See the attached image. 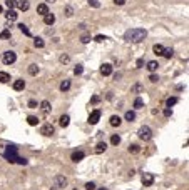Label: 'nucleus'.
Returning a JSON list of instances; mask_svg holds the SVG:
<instances>
[{
    "label": "nucleus",
    "instance_id": "f257e3e1",
    "mask_svg": "<svg viewBox=\"0 0 189 190\" xmlns=\"http://www.w3.org/2000/svg\"><path fill=\"white\" fill-rule=\"evenodd\" d=\"M2 155L7 162L10 163H20V165H27V158H23L18 155V150L15 145H5L2 147Z\"/></svg>",
    "mask_w": 189,
    "mask_h": 190
},
{
    "label": "nucleus",
    "instance_id": "f03ea898",
    "mask_svg": "<svg viewBox=\"0 0 189 190\" xmlns=\"http://www.w3.org/2000/svg\"><path fill=\"white\" fill-rule=\"evenodd\" d=\"M146 37H147V32L144 30V28H130V30H127L125 35H124V38L127 42H134V43L142 42Z\"/></svg>",
    "mask_w": 189,
    "mask_h": 190
},
{
    "label": "nucleus",
    "instance_id": "7ed1b4c3",
    "mask_svg": "<svg viewBox=\"0 0 189 190\" xmlns=\"http://www.w3.org/2000/svg\"><path fill=\"white\" fill-rule=\"evenodd\" d=\"M139 139L144 140V142L151 140V139H152V130H151V127H147V125L140 127V129H139Z\"/></svg>",
    "mask_w": 189,
    "mask_h": 190
},
{
    "label": "nucleus",
    "instance_id": "20e7f679",
    "mask_svg": "<svg viewBox=\"0 0 189 190\" xmlns=\"http://www.w3.org/2000/svg\"><path fill=\"white\" fill-rule=\"evenodd\" d=\"M15 60H17V53L13 50H7L3 53V63L5 65H12V63H15Z\"/></svg>",
    "mask_w": 189,
    "mask_h": 190
},
{
    "label": "nucleus",
    "instance_id": "39448f33",
    "mask_svg": "<svg viewBox=\"0 0 189 190\" xmlns=\"http://www.w3.org/2000/svg\"><path fill=\"white\" fill-rule=\"evenodd\" d=\"M54 132H55V129H54V127H52L50 124H45V125H43L42 129H40V134H42V135H47V137L54 135Z\"/></svg>",
    "mask_w": 189,
    "mask_h": 190
},
{
    "label": "nucleus",
    "instance_id": "423d86ee",
    "mask_svg": "<svg viewBox=\"0 0 189 190\" xmlns=\"http://www.w3.org/2000/svg\"><path fill=\"white\" fill-rule=\"evenodd\" d=\"M154 183V175L152 173H144L142 175V185L144 187H151Z\"/></svg>",
    "mask_w": 189,
    "mask_h": 190
},
{
    "label": "nucleus",
    "instance_id": "0eeeda50",
    "mask_svg": "<svg viewBox=\"0 0 189 190\" xmlns=\"http://www.w3.org/2000/svg\"><path fill=\"white\" fill-rule=\"evenodd\" d=\"M38 107H40V110H42V114H43V115H49V114H50V110H52L50 102H47V100L40 102V104H38Z\"/></svg>",
    "mask_w": 189,
    "mask_h": 190
},
{
    "label": "nucleus",
    "instance_id": "6e6552de",
    "mask_svg": "<svg viewBox=\"0 0 189 190\" xmlns=\"http://www.w3.org/2000/svg\"><path fill=\"white\" fill-rule=\"evenodd\" d=\"M99 119H100V110H94V112L89 115V124H90V125H95V124L99 122Z\"/></svg>",
    "mask_w": 189,
    "mask_h": 190
},
{
    "label": "nucleus",
    "instance_id": "1a4fd4ad",
    "mask_svg": "<svg viewBox=\"0 0 189 190\" xmlns=\"http://www.w3.org/2000/svg\"><path fill=\"white\" fill-rule=\"evenodd\" d=\"M17 17H18V13L13 10V8H8L7 13H5V18H7V22H15L17 20Z\"/></svg>",
    "mask_w": 189,
    "mask_h": 190
},
{
    "label": "nucleus",
    "instance_id": "9d476101",
    "mask_svg": "<svg viewBox=\"0 0 189 190\" xmlns=\"http://www.w3.org/2000/svg\"><path fill=\"white\" fill-rule=\"evenodd\" d=\"M100 74H102L104 77H109L110 74H112V65H110V63H104V65L100 67Z\"/></svg>",
    "mask_w": 189,
    "mask_h": 190
},
{
    "label": "nucleus",
    "instance_id": "9b49d317",
    "mask_svg": "<svg viewBox=\"0 0 189 190\" xmlns=\"http://www.w3.org/2000/svg\"><path fill=\"white\" fill-rule=\"evenodd\" d=\"M54 22H55V15L54 13H45V15H43V23H45V25H54Z\"/></svg>",
    "mask_w": 189,
    "mask_h": 190
},
{
    "label": "nucleus",
    "instance_id": "f8f14e48",
    "mask_svg": "<svg viewBox=\"0 0 189 190\" xmlns=\"http://www.w3.org/2000/svg\"><path fill=\"white\" fill-rule=\"evenodd\" d=\"M65 185H67V178L64 177V175H59V177H55V187L62 188V187H65Z\"/></svg>",
    "mask_w": 189,
    "mask_h": 190
},
{
    "label": "nucleus",
    "instance_id": "ddd939ff",
    "mask_svg": "<svg viewBox=\"0 0 189 190\" xmlns=\"http://www.w3.org/2000/svg\"><path fill=\"white\" fill-rule=\"evenodd\" d=\"M37 13L38 15H45V13H49V7H47V3H40V5H37Z\"/></svg>",
    "mask_w": 189,
    "mask_h": 190
},
{
    "label": "nucleus",
    "instance_id": "4468645a",
    "mask_svg": "<svg viewBox=\"0 0 189 190\" xmlns=\"http://www.w3.org/2000/svg\"><path fill=\"white\" fill-rule=\"evenodd\" d=\"M17 7L20 8L22 12H27L28 8H30V3H28V0H20V2H17Z\"/></svg>",
    "mask_w": 189,
    "mask_h": 190
},
{
    "label": "nucleus",
    "instance_id": "2eb2a0df",
    "mask_svg": "<svg viewBox=\"0 0 189 190\" xmlns=\"http://www.w3.org/2000/svg\"><path fill=\"white\" fill-rule=\"evenodd\" d=\"M23 89H25V82H23L22 79H18V80L13 82V90L20 92V90H23Z\"/></svg>",
    "mask_w": 189,
    "mask_h": 190
},
{
    "label": "nucleus",
    "instance_id": "dca6fc26",
    "mask_svg": "<svg viewBox=\"0 0 189 190\" xmlns=\"http://www.w3.org/2000/svg\"><path fill=\"white\" fill-rule=\"evenodd\" d=\"M105 149H107V144L99 142L97 145H95V153H102V152H105Z\"/></svg>",
    "mask_w": 189,
    "mask_h": 190
},
{
    "label": "nucleus",
    "instance_id": "f3484780",
    "mask_svg": "<svg viewBox=\"0 0 189 190\" xmlns=\"http://www.w3.org/2000/svg\"><path fill=\"white\" fill-rule=\"evenodd\" d=\"M120 124H122V120H120L119 115H112V117H110V125H112V127H119Z\"/></svg>",
    "mask_w": 189,
    "mask_h": 190
},
{
    "label": "nucleus",
    "instance_id": "a211bd4d",
    "mask_svg": "<svg viewBox=\"0 0 189 190\" xmlns=\"http://www.w3.org/2000/svg\"><path fill=\"white\" fill-rule=\"evenodd\" d=\"M70 158L74 160V162H80V160L84 158V152H82V150H79V152H74Z\"/></svg>",
    "mask_w": 189,
    "mask_h": 190
},
{
    "label": "nucleus",
    "instance_id": "6ab92c4d",
    "mask_svg": "<svg viewBox=\"0 0 189 190\" xmlns=\"http://www.w3.org/2000/svg\"><path fill=\"white\" fill-rule=\"evenodd\" d=\"M18 30H20L23 35H27V37H32V33H30V30H28V27L25 25V23H20L18 25Z\"/></svg>",
    "mask_w": 189,
    "mask_h": 190
},
{
    "label": "nucleus",
    "instance_id": "aec40b11",
    "mask_svg": "<svg viewBox=\"0 0 189 190\" xmlns=\"http://www.w3.org/2000/svg\"><path fill=\"white\" fill-rule=\"evenodd\" d=\"M157 67H159V63H157L156 60L147 62V70H149V72H156V70H157Z\"/></svg>",
    "mask_w": 189,
    "mask_h": 190
},
{
    "label": "nucleus",
    "instance_id": "412c9836",
    "mask_svg": "<svg viewBox=\"0 0 189 190\" xmlns=\"http://www.w3.org/2000/svg\"><path fill=\"white\" fill-rule=\"evenodd\" d=\"M69 122H70V117H69V115H62L60 119H59L60 127H67V125H69Z\"/></svg>",
    "mask_w": 189,
    "mask_h": 190
},
{
    "label": "nucleus",
    "instance_id": "4be33fe9",
    "mask_svg": "<svg viewBox=\"0 0 189 190\" xmlns=\"http://www.w3.org/2000/svg\"><path fill=\"white\" fill-rule=\"evenodd\" d=\"M28 74L30 75H37L38 74V65L37 63H30V65H28Z\"/></svg>",
    "mask_w": 189,
    "mask_h": 190
},
{
    "label": "nucleus",
    "instance_id": "5701e85b",
    "mask_svg": "<svg viewBox=\"0 0 189 190\" xmlns=\"http://www.w3.org/2000/svg\"><path fill=\"white\" fill-rule=\"evenodd\" d=\"M0 82H2V84H7V82H10V75H8L7 72H0Z\"/></svg>",
    "mask_w": 189,
    "mask_h": 190
},
{
    "label": "nucleus",
    "instance_id": "b1692460",
    "mask_svg": "<svg viewBox=\"0 0 189 190\" xmlns=\"http://www.w3.org/2000/svg\"><path fill=\"white\" fill-rule=\"evenodd\" d=\"M33 45H35L37 48H43V45H45V42H43L40 37H35V38H33Z\"/></svg>",
    "mask_w": 189,
    "mask_h": 190
},
{
    "label": "nucleus",
    "instance_id": "393cba45",
    "mask_svg": "<svg viewBox=\"0 0 189 190\" xmlns=\"http://www.w3.org/2000/svg\"><path fill=\"white\" fill-rule=\"evenodd\" d=\"M125 120L127 122H134L135 120V112H132V110H129V112H125Z\"/></svg>",
    "mask_w": 189,
    "mask_h": 190
},
{
    "label": "nucleus",
    "instance_id": "a878e982",
    "mask_svg": "<svg viewBox=\"0 0 189 190\" xmlns=\"http://www.w3.org/2000/svg\"><path fill=\"white\" fill-rule=\"evenodd\" d=\"M144 107V100L140 99V97H137V99L134 100V109H142Z\"/></svg>",
    "mask_w": 189,
    "mask_h": 190
},
{
    "label": "nucleus",
    "instance_id": "bb28decb",
    "mask_svg": "<svg viewBox=\"0 0 189 190\" xmlns=\"http://www.w3.org/2000/svg\"><path fill=\"white\" fill-rule=\"evenodd\" d=\"M152 50H154V53H156V55H162L164 47H162V45H159V43H156V45L152 47Z\"/></svg>",
    "mask_w": 189,
    "mask_h": 190
},
{
    "label": "nucleus",
    "instance_id": "cd10ccee",
    "mask_svg": "<svg viewBox=\"0 0 189 190\" xmlns=\"http://www.w3.org/2000/svg\"><path fill=\"white\" fill-rule=\"evenodd\" d=\"M69 89H70V80H64V82L60 84V90H62V92H67Z\"/></svg>",
    "mask_w": 189,
    "mask_h": 190
},
{
    "label": "nucleus",
    "instance_id": "c85d7f7f",
    "mask_svg": "<svg viewBox=\"0 0 189 190\" xmlns=\"http://www.w3.org/2000/svg\"><path fill=\"white\" fill-rule=\"evenodd\" d=\"M27 122H28V125H37L38 124V119H37V117H33V115H28L27 117Z\"/></svg>",
    "mask_w": 189,
    "mask_h": 190
},
{
    "label": "nucleus",
    "instance_id": "c756f323",
    "mask_svg": "<svg viewBox=\"0 0 189 190\" xmlns=\"http://www.w3.org/2000/svg\"><path fill=\"white\" fill-rule=\"evenodd\" d=\"M177 104V97H169V99L166 100V105L167 107H172V105H176Z\"/></svg>",
    "mask_w": 189,
    "mask_h": 190
},
{
    "label": "nucleus",
    "instance_id": "7c9ffc66",
    "mask_svg": "<svg viewBox=\"0 0 189 190\" xmlns=\"http://www.w3.org/2000/svg\"><path fill=\"white\" fill-rule=\"evenodd\" d=\"M172 53H174L172 48H164V50H162V55L166 57V58H171V57H172Z\"/></svg>",
    "mask_w": 189,
    "mask_h": 190
},
{
    "label": "nucleus",
    "instance_id": "2f4dec72",
    "mask_svg": "<svg viewBox=\"0 0 189 190\" xmlns=\"http://www.w3.org/2000/svg\"><path fill=\"white\" fill-rule=\"evenodd\" d=\"M7 8H15L17 7V0H5Z\"/></svg>",
    "mask_w": 189,
    "mask_h": 190
},
{
    "label": "nucleus",
    "instance_id": "473e14b6",
    "mask_svg": "<svg viewBox=\"0 0 189 190\" xmlns=\"http://www.w3.org/2000/svg\"><path fill=\"white\" fill-rule=\"evenodd\" d=\"M0 38L8 40V38H10V30H2V33H0Z\"/></svg>",
    "mask_w": 189,
    "mask_h": 190
},
{
    "label": "nucleus",
    "instance_id": "72a5a7b5",
    "mask_svg": "<svg viewBox=\"0 0 189 190\" xmlns=\"http://www.w3.org/2000/svg\"><path fill=\"white\" fill-rule=\"evenodd\" d=\"M110 144H112V145H119V144H120V137H119V135H112V139H110Z\"/></svg>",
    "mask_w": 189,
    "mask_h": 190
},
{
    "label": "nucleus",
    "instance_id": "f704fd0d",
    "mask_svg": "<svg viewBox=\"0 0 189 190\" xmlns=\"http://www.w3.org/2000/svg\"><path fill=\"white\" fill-rule=\"evenodd\" d=\"M59 60H60V63H69L70 62V57L67 55V53H64V55H60Z\"/></svg>",
    "mask_w": 189,
    "mask_h": 190
},
{
    "label": "nucleus",
    "instance_id": "c9c22d12",
    "mask_svg": "<svg viewBox=\"0 0 189 190\" xmlns=\"http://www.w3.org/2000/svg\"><path fill=\"white\" fill-rule=\"evenodd\" d=\"M89 5L94 7V8H99L100 7V2H99V0H89Z\"/></svg>",
    "mask_w": 189,
    "mask_h": 190
},
{
    "label": "nucleus",
    "instance_id": "e433bc0d",
    "mask_svg": "<svg viewBox=\"0 0 189 190\" xmlns=\"http://www.w3.org/2000/svg\"><path fill=\"white\" fill-rule=\"evenodd\" d=\"M65 15H67V17H72V15H74V8H72L70 5L65 7Z\"/></svg>",
    "mask_w": 189,
    "mask_h": 190
},
{
    "label": "nucleus",
    "instance_id": "4c0bfd02",
    "mask_svg": "<svg viewBox=\"0 0 189 190\" xmlns=\"http://www.w3.org/2000/svg\"><path fill=\"white\" fill-rule=\"evenodd\" d=\"M139 150H140V149H139V145H135V144L129 147V152H132V153H139Z\"/></svg>",
    "mask_w": 189,
    "mask_h": 190
},
{
    "label": "nucleus",
    "instance_id": "58836bf2",
    "mask_svg": "<svg viewBox=\"0 0 189 190\" xmlns=\"http://www.w3.org/2000/svg\"><path fill=\"white\" fill-rule=\"evenodd\" d=\"M80 42H82V43H89V42H90V35H87V33H84V35L80 37Z\"/></svg>",
    "mask_w": 189,
    "mask_h": 190
},
{
    "label": "nucleus",
    "instance_id": "ea45409f",
    "mask_svg": "<svg viewBox=\"0 0 189 190\" xmlns=\"http://www.w3.org/2000/svg\"><path fill=\"white\" fill-rule=\"evenodd\" d=\"M82 72H84V67H82V65H77L75 69H74V74H75V75H80Z\"/></svg>",
    "mask_w": 189,
    "mask_h": 190
},
{
    "label": "nucleus",
    "instance_id": "a19ab883",
    "mask_svg": "<svg viewBox=\"0 0 189 190\" xmlns=\"http://www.w3.org/2000/svg\"><path fill=\"white\" fill-rule=\"evenodd\" d=\"M149 80H151L152 84H156V82H159V77H157V75H156V74H154V72H152V74L149 75Z\"/></svg>",
    "mask_w": 189,
    "mask_h": 190
},
{
    "label": "nucleus",
    "instance_id": "79ce46f5",
    "mask_svg": "<svg viewBox=\"0 0 189 190\" xmlns=\"http://www.w3.org/2000/svg\"><path fill=\"white\" fill-rule=\"evenodd\" d=\"M85 190H95V183L94 182H87L85 183Z\"/></svg>",
    "mask_w": 189,
    "mask_h": 190
},
{
    "label": "nucleus",
    "instance_id": "37998d69",
    "mask_svg": "<svg viewBox=\"0 0 189 190\" xmlns=\"http://www.w3.org/2000/svg\"><path fill=\"white\" fill-rule=\"evenodd\" d=\"M28 107H30V109H37L38 104H37L35 100H28Z\"/></svg>",
    "mask_w": 189,
    "mask_h": 190
},
{
    "label": "nucleus",
    "instance_id": "c03bdc74",
    "mask_svg": "<svg viewBox=\"0 0 189 190\" xmlns=\"http://www.w3.org/2000/svg\"><path fill=\"white\" fill-rule=\"evenodd\" d=\"M90 102H92V104H99V102H100V97H99V95H94V97L90 99Z\"/></svg>",
    "mask_w": 189,
    "mask_h": 190
},
{
    "label": "nucleus",
    "instance_id": "a18cd8bd",
    "mask_svg": "<svg viewBox=\"0 0 189 190\" xmlns=\"http://www.w3.org/2000/svg\"><path fill=\"white\" fill-rule=\"evenodd\" d=\"M132 92H142V85H139V84L134 85V87H132Z\"/></svg>",
    "mask_w": 189,
    "mask_h": 190
},
{
    "label": "nucleus",
    "instance_id": "49530a36",
    "mask_svg": "<svg viewBox=\"0 0 189 190\" xmlns=\"http://www.w3.org/2000/svg\"><path fill=\"white\" fill-rule=\"evenodd\" d=\"M104 40H107V38H105L104 35H97V37H95V42H99V43H100V42H104Z\"/></svg>",
    "mask_w": 189,
    "mask_h": 190
},
{
    "label": "nucleus",
    "instance_id": "de8ad7c7",
    "mask_svg": "<svg viewBox=\"0 0 189 190\" xmlns=\"http://www.w3.org/2000/svg\"><path fill=\"white\" fill-rule=\"evenodd\" d=\"M164 115H166V117H171V115H172V110H171V109H169V107H167V109L164 110Z\"/></svg>",
    "mask_w": 189,
    "mask_h": 190
},
{
    "label": "nucleus",
    "instance_id": "09e8293b",
    "mask_svg": "<svg viewBox=\"0 0 189 190\" xmlns=\"http://www.w3.org/2000/svg\"><path fill=\"white\" fill-rule=\"evenodd\" d=\"M135 65H137V69H140V67L144 65V60H142V58H139V60L135 62Z\"/></svg>",
    "mask_w": 189,
    "mask_h": 190
},
{
    "label": "nucleus",
    "instance_id": "8fccbe9b",
    "mask_svg": "<svg viewBox=\"0 0 189 190\" xmlns=\"http://www.w3.org/2000/svg\"><path fill=\"white\" fill-rule=\"evenodd\" d=\"M114 3H115V5H124L125 0H114Z\"/></svg>",
    "mask_w": 189,
    "mask_h": 190
},
{
    "label": "nucleus",
    "instance_id": "3c124183",
    "mask_svg": "<svg viewBox=\"0 0 189 190\" xmlns=\"http://www.w3.org/2000/svg\"><path fill=\"white\" fill-rule=\"evenodd\" d=\"M55 0H45V3H54Z\"/></svg>",
    "mask_w": 189,
    "mask_h": 190
},
{
    "label": "nucleus",
    "instance_id": "603ef678",
    "mask_svg": "<svg viewBox=\"0 0 189 190\" xmlns=\"http://www.w3.org/2000/svg\"><path fill=\"white\" fill-rule=\"evenodd\" d=\"M2 10H3V8H2V5H0V13H2Z\"/></svg>",
    "mask_w": 189,
    "mask_h": 190
},
{
    "label": "nucleus",
    "instance_id": "864d4df0",
    "mask_svg": "<svg viewBox=\"0 0 189 190\" xmlns=\"http://www.w3.org/2000/svg\"><path fill=\"white\" fill-rule=\"evenodd\" d=\"M99 190H109V188H104V187H102V188H99Z\"/></svg>",
    "mask_w": 189,
    "mask_h": 190
}]
</instances>
